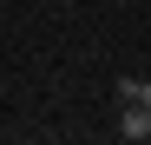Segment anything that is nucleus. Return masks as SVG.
<instances>
[{
	"label": "nucleus",
	"mask_w": 151,
	"mask_h": 145,
	"mask_svg": "<svg viewBox=\"0 0 151 145\" xmlns=\"http://www.w3.org/2000/svg\"><path fill=\"white\" fill-rule=\"evenodd\" d=\"M118 138H151V106H138V99H118Z\"/></svg>",
	"instance_id": "nucleus-1"
},
{
	"label": "nucleus",
	"mask_w": 151,
	"mask_h": 145,
	"mask_svg": "<svg viewBox=\"0 0 151 145\" xmlns=\"http://www.w3.org/2000/svg\"><path fill=\"white\" fill-rule=\"evenodd\" d=\"M118 99H138V106H151V79H118Z\"/></svg>",
	"instance_id": "nucleus-2"
}]
</instances>
